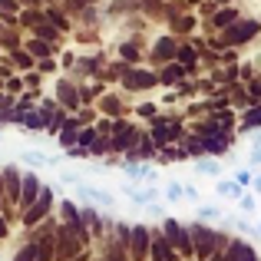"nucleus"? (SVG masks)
<instances>
[{"label":"nucleus","mask_w":261,"mask_h":261,"mask_svg":"<svg viewBox=\"0 0 261 261\" xmlns=\"http://www.w3.org/2000/svg\"><path fill=\"white\" fill-rule=\"evenodd\" d=\"M205 149H212V152H222V149H225V136H212V139L205 142Z\"/></svg>","instance_id":"obj_3"},{"label":"nucleus","mask_w":261,"mask_h":261,"mask_svg":"<svg viewBox=\"0 0 261 261\" xmlns=\"http://www.w3.org/2000/svg\"><path fill=\"white\" fill-rule=\"evenodd\" d=\"M33 189H37V182H33V178H27V182H23V192H27V202H30V198H33Z\"/></svg>","instance_id":"obj_4"},{"label":"nucleus","mask_w":261,"mask_h":261,"mask_svg":"<svg viewBox=\"0 0 261 261\" xmlns=\"http://www.w3.org/2000/svg\"><path fill=\"white\" fill-rule=\"evenodd\" d=\"M255 30H258V23H245V27H235L228 40H238V43H245V40H248L251 33H255Z\"/></svg>","instance_id":"obj_1"},{"label":"nucleus","mask_w":261,"mask_h":261,"mask_svg":"<svg viewBox=\"0 0 261 261\" xmlns=\"http://www.w3.org/2000/svg\"><path fill=\"white\" fill-rule=\"evenodd\" d=\"M218 192H222L225 198H238V195H242V189H238V182H222V185H218Z\"/></svg>","instance_id":"obj_2"},{"label":"nucleus","mask_w":261,"mask_h":261,"mask_svg":"<svg viewBox=\"0 0 261 261\" xmlns=\"http://www.w3.org/2000/svg\"><path fill=\"white\" fill-rule=\"evenodd\" d=\"M169 198H182V185H169Z\"/></svg>","instance_id":"obj_6"},{"label":"nucleus","mask_w":261,"mask_h":261,"mask_svg":"<svg viewBox=\"0 0 261 261\" xmlns=\"http://www.w3.org/2000/svg\"><path fill=\"white\" fill-rule=\"evenodd\" d=\"M231 17H235V10H225V13H218V17H215V23H228Z\"/></svg>","instance_id":"obj_5"}]
</instances>
